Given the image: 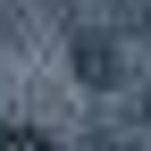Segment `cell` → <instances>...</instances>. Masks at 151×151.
Wrapping results in <instances>:
<instances>
[{
	"mask_svg": "<svg viewBox=\"0 0 151 151\" xmlns=\"http://www.w3.org/2000/svg\"><path fill=\"white\" fill-rule=\"evenodd\" d=\"M76 76H84V84H118V42H109V34H84V42H76Z\"/></svg>",
	"mask_w": 151,
	"mask_h": 151,
	"instance_id": "obj_1",
	"label": "cell"
}]
</instances>
